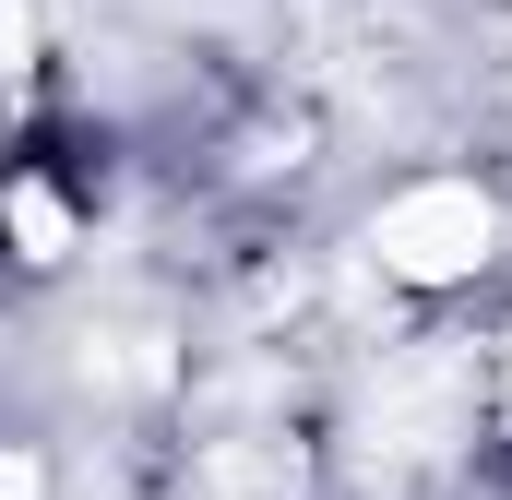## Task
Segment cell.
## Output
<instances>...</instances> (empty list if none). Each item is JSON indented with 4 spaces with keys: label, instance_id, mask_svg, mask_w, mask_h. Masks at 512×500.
Instances as JSON below:
<instances>
[{
    "label": "cell",
    "instance_id": "cell-5",
    "mask_svg": "<svg viewBox=\"0 0 512 500\" xmlns=\"http://www.w3.org/2000/svg\"><path fill=\"white\" fill-rule=\"evenodd\" d=\"M501 370H512V322H501Z\"/></svg>",
    "mask_w": 512,
    "mask_h": 500
},
{
    "label": "cell",
    "instance_id": "cell-1",
    "mask_svg": "<svg viewBox=\"0 0 512 500\" xmlns=\"http://www.w3.org/2000/svg\"><path fill=\"white\" fill-rule=\"evenodd\" d=\"M358 250L405 298H465L512 250V203H501V179H477V167H417V179H393L382 203H370Z\"/></svg>",
    "mask_w": 512,
    "mask_h": 500
},
{
    "label": "cell",
    "instance_id": "cell-2",
    "mask_svg": "<svg viewBox=\"0 0 512 500\" xmlns=\"http://www.w3.org/2000/svg\"><path fill=\"white\" fill-rule=\"evenodd\" d=\"M12 262H72V203L60 191H36V179H12Z\"/></svg>",
    "mask_w": 512,
    "mask_h": 500
},
{
    "label": "cell",
    "instance_id": "cell-3",
    "mask_svg": "<svg viewBox=\"0 0 512 500\" xmlns=\"http://www.w3.org/2000/svg\"><path fill=\"white\" fill-rule=\"evenodd\" d=\"M36 48H48V36H36V0H0V84H24Z\"/></svg>",
    "mask_w": 512,
    "mask_h": 500
},
{
    "label": "cell",
    "instance_id": "cell-4",
    "mask_svg": "<svg viewBox=\"0 0 512 500\" xmlns=\"http://www.w3.org/2000/svg\"><path fill=\"white\" fill-rule=\"evenodd\" d=\"M0 500H48V453L36 441H0Z\"/></svg>",
    "mask_w": 512,
    "mask_h": 500
}]
</instances>
